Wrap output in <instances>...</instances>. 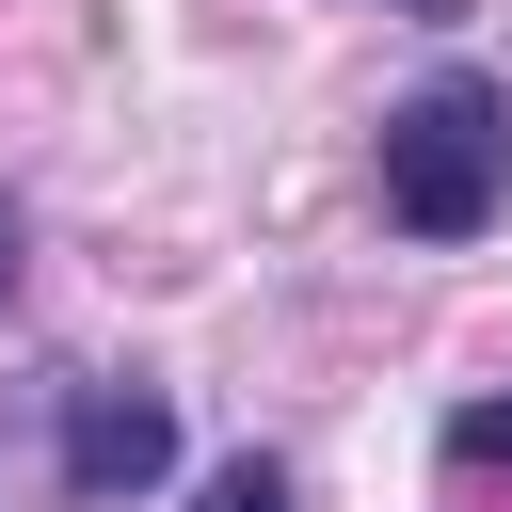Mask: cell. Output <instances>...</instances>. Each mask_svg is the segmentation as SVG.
Masks as SVG:
<instances>
[{
	"instance_id": "6da1fadb",
	"label": "cell",
	"mask_w": 512,
	"mask_h": 512,
	"mask_svg": "<svg viewBox=\"0 0 512 512\" xmlns=\"http://www.w3.org/2000/svg\"><path fill=\"white\" fill-rule=\"evenodd\" d=\"M512 208V96L496 80H416L384 112V224L416 240H480Z\"/></svg>"
},
{
	"instance_id": "7a4b0ae2",
	"label": "cell",
	"mask_w": 512,
	"mask_h": 512,
	"mask_svg": "<svg viewBox=\"0 0 512 512\" xmlns=\"http://www.w3.org/2000/svg\"><path fill=\"white\" fill-rule=\"evenodd\" d=\"M160 464H176V400L160 384H80L64 400V480L80 496H144Z\"/></svg>"
},
{
	"instance_id": "3957f363",
	"label": "cell",
	"mask_w": 512,
	"mask_h": 512,
	"mask_svg": "<svg viewBox=\"0 0 512 512\" xmlns=\"http://www.w3.org/2000/svg\"><path fill=\"white\" fill-rule=\"evenodd\" d=\"M192 512H288V480H272L256 448H240V464H208V496H192Z\"/></svg>"
},
{
	"instance_id": "277c9868",
	"label": "cell",
	"mask_w": 512,
	"mask_h": 512,
	"mask_svg": "<svg viewBox=\"0 0 512 512\" xmlns=\"http://www.w3.org/2000/svg\"><path fill=\"white\" fill-rule=\"evenodd\" d=\"M448 464H512V400H464L448 416Z\"/></svg>"
},
{
	"instance_id": "5b68a950",
	"label": "cell",
	"mask_w": 512,
	"mask_h": 512,
	"mask_svg": "<svg viewBox=\"0 0 512 512\" xmlns=\"http://www.w3.org/2000/svg\"><path fill=\"white\" fill-rule=\"evenodd\" d=\"M0 288H16V224H0Z\"/></svg>"
}]
</instances>
